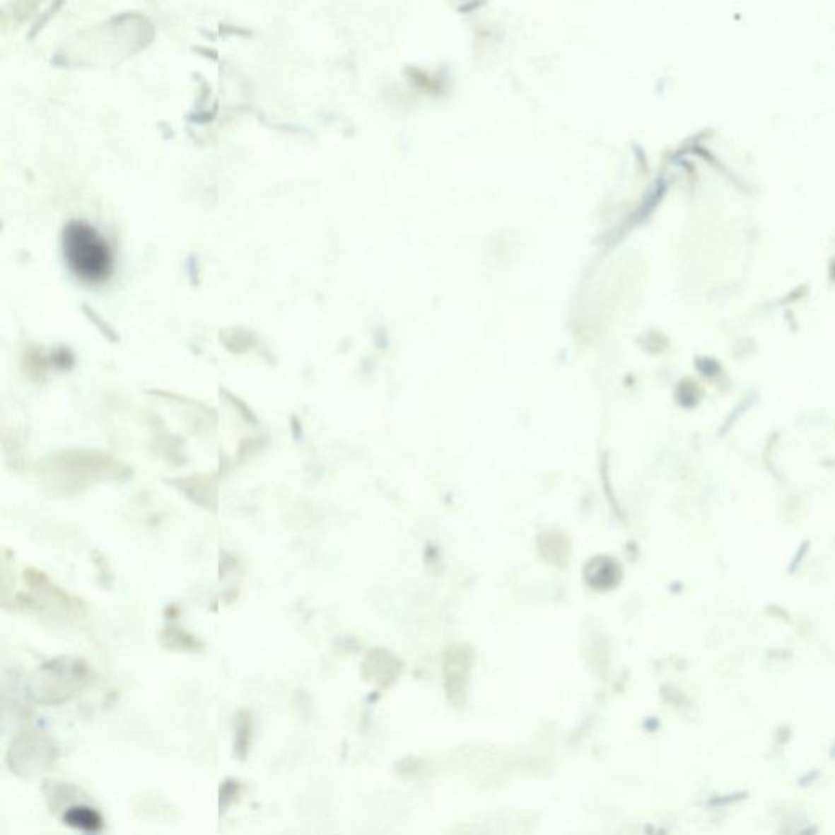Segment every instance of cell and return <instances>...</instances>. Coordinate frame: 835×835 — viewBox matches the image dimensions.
I'll list each match as a JSON object with an SVG mask.
<instances>
[{
	"label": "cell",
	"instance_id": "1",
	"mask_svg": "<svg viewBox=\"0 0 835 835\" xmlns=\"http://www.w3.org/2000/svg\"><path fill=\"white\" fill-rule=\"evenodd\" d=\"M64 257L77 278L102 283L111 273V252L105 238L83 222H72L64 232Z\"/></svg>",
	"mask_w": 835,
	"mask_h": 835
},
{
	"label": "cell",
	"instance_id": "2",
	"mask_svg": "<svg viewBox=\"0 0 835 835\" xmlns=\"http://www.w3.org/2000/svg\"><path fill=\"white\" fill-rule=\"evenodd\" d=\"M64 821L71 827L81 829V831L95 832L103 826V819L98 814L93 807L88 806H76L71 807L64 816Z\"/></svg>",
	"mask_w": 835,
	"mask_h": 835
},
{
	"label": "cell",
	"instance_id": "3",
	"mask_svg": "<svg viewBox=\"0 0 835 835\" xmlns=\"http://www.w3.org/2000/svg\"><path fill=\"white\" fill-rule=\"evenodd\" d=\"M163 636H168L170 640H172V641L165 643V646L172 648V650L177 646H178V650H183V651L198 650V640L182 629H167L163 631Z\"/></svg>",
	"mask_w": 835,
	"mask_h": 835
}]
</instances>
